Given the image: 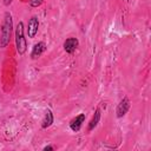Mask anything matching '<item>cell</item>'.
Listing matches in <instances>:
<instances>
[{
	"label": "cell",
	"mask_w": 151,
	"mask_h": 151,
	"mask_svg": "<svg viewBox=\"0 0 151 151\" xmlns=\"http://www.w3.org/2000/svg\"><path fill=\"white\" fill-rule=\"evenodd\" d=\"M12 31H13V20H12V15L6 12L4 15V21L1 25V35H0V47H6L9 44L11 40V35H12Z\"/></svg>",
	"instance_id": "1"
},
{
	"label": "cell",
	"mask_w": 151,
	"mask_h": 151,
	"mask_svg": "<svg viewBox=\"0 0 151 151\" xmlns=\"http://www.w3.org/2000/svg\"><path fill=\"white\" fill-rule=\"evenodd\" d=\"M15 46H17V51L19 54H24L27 50V42H26V38L24 34V24L22 21H19L15 28Z\"/></svg>",
	"instance_id": "2"
},
{
	"label": "cell",
	"mask_w": 151,
	"mask_h": 151,
	"mask_svg": "<svg viewBox=\"0 0 151 151\" xmlns=\"http://www.w3.org/2000/svg\"><path fill=\"white\" fill-rule=\"evenodd\" d=\"M38 28H39V20L37 17H32L28 20V25H27V34L28 38H34L35 34L38 33Z\"/></svg>",
	"instance_id": "3"
},
{
	"label": "cell",
	"mask_w": 151,
	"mask_h": 151,
	"mask_svg": "<svg viewBox=\"0 0 151 151\" xmlns=\"http://www.w3.org/2000/svg\"><path fill=\"white\" fill-rule=\"evenodd\" d=\"M129 109H130V100H129V98H123L122 100H120V103L118 104V106H117V110H116V113H117V117L118 118H122V117H124L125 114H126V112L129 111Z\"/></svg>",
	"instance_id": "4"
},
{
	"label": "cell",
	"mask_w": 151,
	"mask_h": 151,
	"mask_svg": "<svg viewBox=\"0 0 151 151\" xmlns=\"http://www.w3.org/2000/svg\"><path fill=\"white\" fill-rule=\"evenodd\" d=\"M78 45H79V41L77 38H68L64 41V50L66 53H73L78 47Z\"/></svg>",
	"instance_id": "5"
},
{
	"label": "cell",
	"mask_w": 151,
	"mask_h": 151,
	"mask_svg": "<svg viewBox=\"0 0 151 151\" xmlns=\"http://www.w3.org/2000/svg\"><path fill=\"white\" fill-rule=\"evenodd\" d=\"M45 50H46V44H45V42L40 41V42L35 44V45L33 46L32 52H31V57H32V59H37V58H39V57L45 52Z\"/></svg>",
	"instance_id": "6"
},
{
	"label": "cell",
	"mask_w": 151,
	"mask_h": 151,
	"mask_svg": "<svg viewBox=\"0 0 151 151\" xmlns=\"http://www.w3.org/2000/svg\"><path fill=\"white\" fill-rule=\"evenodd\" d=\"M84 120H85V114H84V113H80L79 116H77V117H76L74 119H72L71 123H70L71 130H73V131H79L80 127H81V125H83V123H84Z\"/></svg>",
	"instance_id": "7"
},
{
	"label": "cell",
	"mask_w": 151,
	"mask_h": 151,
	"mask_svg": "<svg viewBox=\"0 0 151 151\" xmlns=\"http://www.w3.org/2000/svg\"><path fill=\"white\" fill-rule=\"evenodd\" d=\"M52 123H53V114H52V112L48 110V111L46 112V114H45L42 122H41V127H42V129H46V127L51 126Z\"/></svg>",
	"instance_id": "8"
},
{
	"label": "cell",
	"mask_w": 151,
	"mask_h": 151,
	"mask_svg": "<svg viewBox=\"0 0 151 151\" xmlns=\"http://www.w3.org/2000/svg\"><path fill=\"white\" fill-rule=\"evenodd\" d=\"M99 119H100V110H96V112H94V114H93V117H92V119H91V122L88 124V131L93 130L98 125Z\"/></svg>",
	"instance_id": "9"
},
{
	"label": "cell",
	"mask_w": 151,
	"mask_h": 151,
	"mask_svg": "<svg viewBox=\"0 0 151 151\" xmlns=\"http://www.w3.org/2000/svg\"><path fill=\"white\" fill-rule=\"evenodd\" d=\"M42 4V0H29V5L32 7H38Z\"/></svg>",
	"instance_id": "10"
},
{
	"label": "cell",
	"mask_w": 151,
	"mask_h": 151,
	"mask_svg": "<svg viewBox=\"0 0 151 151\" xmlns=\"http://www.w3.org/2000/svg\"><path fill=\"white\" fill-rule=\"evenodd\" d=\"M44 150H45V151H47V150H54V147H53V146H45Z\"/></svg>",
	"instance_id": "11"
},
{
	"label": "cell",
	"mask_w": 151,
	"mask_h": 151,
	"mask_svg": "<svg viewBox=\"0 0 151 151\" xmlns=\"http://www.w3.org/2000/svg\"><path fill=\"white\" fill-rule=\"evenodd\" d=\"M11 2H12V0H4V4H5L6 6H8Z\"/></svg>",
	"instance_id": "12"
}]
</instances>
